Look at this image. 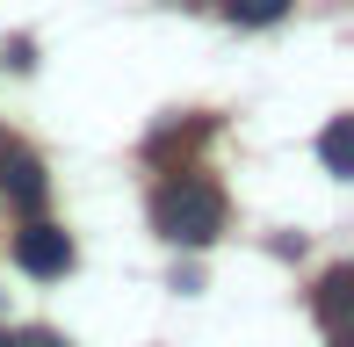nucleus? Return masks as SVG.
Listing matches in <instances>:
<instances>
[{"mask_svg": "<svg viewBox=\"0 0 354 347\" xmlns=\"http://www.w3.org/2000/svg\"><path fill=\"white\" fill-rule=\"evenodd\" d=\"M152 232L174 239V246H210L224 232V196L203 181V174H174V181H159V196H152Z\"/></svg>", "mask_w": 354, "mask_h": 347, "instance_id": "obj_1", "label": "nucleus"}, {"mask_svg": "<svg viewBox=\"0 0 354 347\" xmlns=\"http://www.w3.org/2000/svg\"><path fill=\"white\" fill-rule=\"evenodd\" d=\"M0 347H15V333H0Z\"/></svg>", "mask_w": 354, "mask_h": 347, "instance_id": "obj_8", "label": "nucleus"}, {"mask_svg": "<svg viewBox=\"0 0 354 347\" xmlns=\"http://www.w3.org/2000/svg\"><path fill=\"white\" fill-rule=\"evenodd\" d=\"M224 15H232L239 29H268V22H282L289 8H297V0H217Z\"/></svg>", "mask_w": 354, "mask_h": 347, "instance_id": "obj_5", "label": "nucleus"}, {"mask_svg": "<svg viewBox=\"0 0 354 347\" xmlns=\"http://www.w3.org/2000/svg\"><path fill=\"white\" fill-rule=\"evenodd\" d=\"M318 152H326V167H333V174H354V123H347V116H333V123H326V138H318Z\"/></svg>", "mask_w": 354, "mask_h": 347, "instance_id": "obj_6", "label": "nucleus"}, {"mask_svg": "<svg viewBox=\"0 0 354 347\" xmlns=\"http://www.w3.org/2000/svg\"><path fill=\"white\" fill-rule=\"evenodd\" d=\"M0 196H8L15 210H37V203H44V167L29 160V152L0 145Z\"/></svg>", "mask_w": 354, "mask_h": 347, "instance_id": "obj_3", "label": "nucleus"}, {"mask_svg": "<svg viewBox=\"0 0 354 347\" xmlns=\"http://www.w3.org/2000/svg\"><path fill=\"white\" fill-rule=\"evenodd\" d=\"M15 347H66L58 333H44V326H29V333H15Z\"/></svg>", "mask_w": 354, "mask_h": 347, "instance_id": "obj_7", "label": "nucleus"}, {"mask_svg": "<svg viewBox=\"0 0 354 347\" xmlns=\"http://www.w3.org/2000/svg\"><path fill=\"white\" fill-rule=\"evenodd\" d=\"M347 304H354V268H326V282H318V319H326L333 340H347Z\"/></svg>", "mask_w": 354, "mask_h": 347, "instance_id": "obj_4", "label": "nucleus"}, {"mask_svg": "<svg viewBox=\"0 0 354 347\" xmlns=\"http://www.w3.org/2000/svg\"><path fill=\"white\" fill-rule=\"evenodd\" d=\"M15 261H22V275H37V282H58L73 268V232H58V225H22L15 232Z\"/></svg>", "mask_w": 354, "mask_h": 347, "instance_id": "obj_2", "label": "nucleus"}]
</instances>
